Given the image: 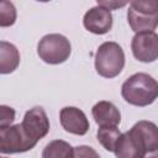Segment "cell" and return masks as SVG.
Segmentation results:
<instances>
[{
    "mask_svg": "<svg viewBox=\"0 0 158 158\" xmlns=\"http://www.w3.org/2000/svg\"><path fill=\"white\" fill-rule=\"evenodd\" d=\"M121 95L131 105L148 106L158 99V81L147 73H136L123 81Z\"/></svg>",
    "mask_w": 158,
    "mask_h": 158,
    "instance_id": "cell-1",
    "label": "cell"
},
{
    "mask_svg": "<svg viewBox=\"0 0 158 158\" xmlns=\"http://www.w3.org/2000/svg\"><path fill=\"white\" fill-rule=\"evenodd\" d=\"M125 67V53L116 42H104L95 53V69L99 75L111 79L117 77Z\"/></svg>",
    "mask_w": 158,
    "mask_h": 158,
    "instance_id": "cell-2",
    "label": "cell"
},
{
    "mask_svg": "<svg viewBox=\"0 0 158 158\" xmlns=\"http://www.w3.org/2000/svg\"><path fill=\"white\" fill-rule=\"evenodd\" d=\"M127 21L136 33L153 32L158 26V0L131 1L127 10Z\"/></svg>",
    "mask_w": 158,
    "mask_h": 158,
    "instance_id": "cell-3",
    "label": "cell"
},
{
    "mask_svg": "<svg viewBox=\"0 0 158 158\" xmlns=\"http://www.w3.org/2000/svg\"><path fill=\"white\" fill-rule=\"evenodd\" d=\"M72 53L69 40L60 33H49L43 36L37 44L38 57L47 64L64 63Z\"/></svg>",
    "mask_w": 158,
    "mask_h": 158,
    "instance_id": "cell-4",
    "label": "cell"
},
{
    "mask_svg": "<svg viewBox=\"0 0 158 158\" xmlns=\"http://www.w3.org/2000/svg\"><path fill=\"white\" fill-rule=\"evenodd\" d=\"M36 144L26 135L21 123L0 128V152L2 154L23 153L32 149Z\"/></svg>",
    "mask_w": 158,
    "mask_h": 158,
    "instance_id": "cell-5",
    "label": "cell"
},
{
    "mask_svg": "<svg viewBox=\"0 0 158 158\" xmlns=\"http://www.w3.org/2000/svg\"><path fill=\"white\" fill-rule=\"evenodd\" d=\"M133 57L143 63H151L158 59V35L156 32H138L131 41Z\"/></svg>",
    "mask_w": 158,
    "mask_h": 158,
    "instance_id": "cell-6",
    "label": "cell"
},
{
    "mask_svg": "<svg viewBox=\"0 0 158 158\" xmlns=\"http://www.w3.org/2000/svg\"><path fill=\"white\" fill-rule=\"evenodd\" d=\"M21 126L26 135L35 142L37 143L41 138H43L48 131H49V120L47 117L46 111L40 107L35 106L26 111L23 120L21 122Z\"/></svg>",
    "mask_w": 158,
    "mask_h": 158,
    "instance_id": "cell-7",
    "label": "cell"
},
{
    "mask_svg": "<svg viewBox=\"0 0 158 158\" xmlns=\"http://www.w3.org/2000/svg\"><path fill=\"white\" fill-rule=\"evenodd\" d=\"M84 27L94 35H105L112 27V15L111 11L96 5L89 9L83 17Z\"/></svg>",
    "mask_w": 158,
    "mask_h": 158,
    "instance_id": "cell-8",
    "label": "cell"
},
{
    "mask_svg": "<svg viewBox=\"0 0 158 158\" xmlns=\"http://www.w3.org/2000/svg\"><path fill=\"white\" fill-rule=\"evenodd\" d=\"M59 122L67 132L78 136H84L90 126L86 115L75 106L63 107L59 112Z\"/></svg>",
    "mask_w": 158,
    "mask_h": 158,
    "instance_id": "cell-9",
    "label": "cell"
},
{
    "mask_svg": "<svg viewBox=\"0 0 158 158\" xmlns=\"http://www.w3.org/2000/svg\"><path fill=\"white\" fill-rule=\"evenodd\" d=\"M130 132L138 139L147 152L158 149V126L151 121H138L131 128Z\"/></svg>",
    "mask_w": 158,
    "mask_h": 158,
    "instance_id": "cell-10",
    "label": "cell"
},
{
    "mask_svg": "<svg viewBox=\"0 0 158 158\" xmlns=\"http://www.w3.org/2000/svg\"><path fill=\"white\" fill-rule=\"evenodd\" d=\"M91 114L99 127H117L121 122V114L118 109L106 100L96 102L91 109Z\"/></svg>",
    "mask_w": 158,
    "mask_h": 158,
    "instance_id": "cell-11",
    "label": "cell"
},
{
    "mask_svg": "<svg viewBox=\"0 0 158 158\" xmlns=\"http://www.w3.org/2000/svg\"><path fill=\"white\" fill-rule=\"evenodd\" d=\"M114 153L117 158H143L147 151L138 142V139L130 131H127L121 133Z\"/></svg>",
    "mask_w": 158,
    "mask_h": 158,
    "instance_id": "cell-12",
    "label": "cell"
},
{
    "mask_svg": "<svg viewBox=\"0 0 158 158\" xmlns=\"http://www.w3.org/2000/svg\"><path fill=\"white\" fill-rule=\"evenodd\" d=\"M20 64V52L15 44L1 41L0 42V73H12Z\"/></svg>",
    "mask_w": 158,
    "mask_h": 158,
    "instance_id": "cell-13",
    "label": "cell"
},
{
    "mask_svg": "<svg viewBox=\"0 0 158 158\" xmlns=\"http://www.w3.org/2000/svg\"><path fill=\"white\" fill-rule=\"evenodd\" d=\"M42 158H74V147L63 139H54L46 144Z\"/></svg>",
    "mask_w": 158,
    "mask_h": 158,
    "instance_id": "cell-14",
    "label": "cell"
},
{
    "mask_svg": "<svg viewBox=\"0 0 158 158\" xmlns=\"http://www.w3.org/2000/svg\"><path fill=\"white\" fill-rule=\"evenodd\" d=\"M120 136H121V132L117 127H100L96 133L99 143L109 152L115 151V147Z\"/></svg>",
    "mask_w": 158,
    "mask_h": 158,
    "instance_id": "cell-15",
    "label": "cell"
},
{
    "mask_svg": "<svg viewBox=\"0 0 158 158\" xmlns=\"http://www.w3.org/2000/svg\"><path fill=\"white\" fill-rule=\"evenodd\" d=\"M16 21V9L10 1L0 2V26L9 27L12 26Z\"/></svg>",
    "mask_w": 158,
    "mask_h": 158,
    "instance_id": "cell-16",
    "label": "cell"
},
{
    "mask_svg": "<svg viewBox=\"0 0 158 158\" xmlns=\"http://www.w3.org/2000/svg\"><path fill=\"white\" fill-rule=\"evenodd\" d=\"M15 120V110L10 106L1 105L0 106V128L11 126Z\"/></svg>",
    "mask_w": 158,
    "mask_h": 158,
    "instance_id": "cell-17",
    "label": "cell"
},
{
    "mask_svg": "<svg viewBox=\"0 0 158 158\" xmlns=\"http://www.w3.org/2000/svg\"><path fill=\"white\" fill-rule=\"evenodd\" d=\"M74 158H100V156L93 147L83 144L74 147Z\"/></svg>",
    "mask_w": 158,
    "mask_h": 158,
    "instance_id": "cell-18",
    "label": "cell"
},
{
    "mask_svg": "<svg viewBox=\"0 0 158 158\" xmlns=\"http://www.w3.org/2000/svg\"><path fill=\"white\" fill-rule=\"evenodd\" d=\"M127 2H117V1H98V5L107 9V10H115V9H118V7H122L125 6Z\"/></svg>",
    "mask_w": 158,
    "mask_h": 158,
    "instance_id": "cell-19",
    "label": "cell"
},
{
    "mask_svg": "<svg viewBox=\"0 0 158 158\" xmlns=\"http://www.w3.org/2000/svg\"><path fill=\"white\" fill-rule=\"evenodd\" d=\"M143 158H158V149H154V151H151V152H147L144 154Z\"/></svg>",
    "mask_w": 158,
    "mask_h": 158,
    "instance_id": "cell-20",
    "label": "cell"
},
{
    "mask_svg": "<svg viewBox=\"0 0 158 158\" xmlns=\"http://www.w3.org/2000/svg\"><path fill=\"white\" fill-rule=\"evenodd\" d=\"M1 158H6V157H1Z\"/></svg>",
    "mask_w": 158,
    "mask_h": 158,
    "instance_id": "cell-21",
    "label": "cell"
}]
</instances>
